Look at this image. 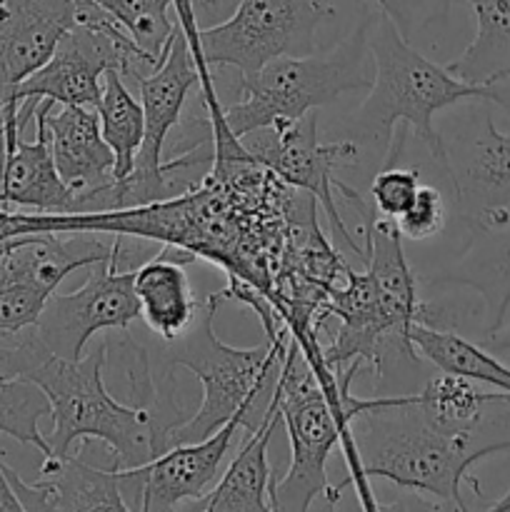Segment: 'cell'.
I'll return each mask as SVG.
<instances>
[{
  "label": "cell",
  "mask_w": 510,
  "mask_h": 512,
  "mask_svg": "<svg viewBox=\"0 0 510 512\" xmlns=\"http://www.w3.org/2000/svg\"><path fill=\"white\" fill-rule=\"evenodd\" d=\"M108 345L100 343L78 360L50 353L35 325L0 335V375L38 385L50 403L48 458L70 455L75 443L100 440L113 455V468L143 465L168 450V423L148 405H123L103 380Z\"/></svg>",
  "instance_id": "obj_1"
},
{
  "label": "cell",
  "mask_w": 510,
  "mask_h": 512,
  "mask_svg": "<svg viewBox=\"0 0 510 512\" xmlns=\"http://www.w3.org/2000/svg\"><path fill=\"white\" fill-rule=\"evenodd\" d=\"M355 463H358L360 503L378 510L368 493L370 478H383L400 490L430 495L440 508L468 510L463 483L480 495L470 468L483 458L510 453V438H485V428L473 433H448L430 423L418 405V393L388 395L383 405L368 408L350 423Z\"/></svg>",
  "instance_id": "obj_2"
},
{
  "label": "cell",
  "mask_w": 510,
  "mask_h": 512,
  "mask_svg": "<svg viewBox=\"0 0 510 512\" xmlns=\"http://www.w3.org/2000/svg\"><path fill=\"white\" fill-rule=\"evenodd\" d=\"M368 268L348 270L343 283L330 290L323 325L338 320V333L320 345L323 363L343 370L353 360L385 373L388 360H415L410 325L420 323L425 303L418 298V280L403 250V235L393 218H370L363 230Z\"/></svg>",
  "instance_id": "obj_3"
},
{
  "label": "cell",
  "mask_w": 510,
  "mask_h": 512,
  "mask_svg": "<svg viewBox=\"0 0 510 512\" xmlns=\"http://www.w3.org/2000/svg\"><path fill=\"white\" fill-rule=\"evenodd\" d=\"M220 303V290L210 293L188 330L168 343V363L190 370L203 385L198 413L168 430V448L208 438L233 418L240 420L245 433H253L278 390L290 330L283 328L255 348H233L213 330Z\"/></svg>",
  "instance_id": "obj_4"
},
{
  "label": "cell",
  "mask_w": 510,
  "mask_h": 512,
  "mask_svg": "<svg viewBox=\"0 0 510 512\" xmlns=\"http://www.w3.org/2000/svg\"><path fill=\"white\" fill-rule=\"evenodd\" d=\"M368 48L375 78L353 128L358 138L380 145L383 158L398 123H408L415 130L438 165L443 158V135L435 130L433 118L440 110L465 100H488L510 113V83L475 85L455 78L445 65L423 58L385 13L370 15Z\"/></svg>",
  "instance_id": "obj_5"
},
{
  "label": "cell",
  "mask_w": 510,
  "mask_h": 512,
  "mask_svg": "<svg viewBox=\"0 0 510 512\" xmlns=\"http://www.w3.org/2000/svg\"><path fill=\"white\" fill-rule=\"evenodd\" d=\"M278 408L293 458L283 480H273V510L305 512L318 495L335 505L340 490L358 483L350 423L340 413V405L328 398L313 365L293 338L278 380Z\"/></svg>",
  "instance_id": "obj_6"
},
{
  "label": "cell",
  "mask_w": 510,
  "mask_h": 512,
  "mask_svg": "<svg viewBox=\"0 0 510 512\" xmlns=\"http://www.w3.org/2000/svg\"><path fill=\"white\" fill-rule=\"evenodd\" d=\"M368 28L365 18L328 50L308 55H280L253 75L240 78V100L210 118L213 128H228L235 138L260 128L295 120L335 103L340 95L370 88Z\"/></svg>",
  "instance_id": "obj_7"
},
{
  "label": "cell",
  "mask_w": 510,
  "mask_h": 512,
  "mask_svg": "<svg viewBox=\"0 0 510 512\" xmlns=\"http://www.w3.org/2000/svg\"><path fill=\"white\" fill-rule=\"evenodd\" d=\"M333 10V0H240L228 20L198 30L190 50L203 103H218L213 68H235L245 78L280 55L315 53L318 30Z\"/></svg>",
  "instance_id": "obj_8"
},
{
  "label": "cell",
  "mask_w": 510,
  "mask_h": 512,
  "mask_svg": "<svg viewBox=\"0 0 510 512\" xmlns=\"http://www.w3.org/2000/svg\"><path fill=\"white\" fill-rule=\"evenodd\" d=\"M125 235H115L113 255L88 265V278L73 293H50L35 330L53 355L78 360L90 338L103 330L125 333L140 318L135 298V268H123Z\"/></svg>",
  "instance_id": "obj_9"
},
{
  "label": "cell",
  "mask_w": 510,
  "mask_h": 512,
  "mask_svg": "<svg viewBox=\"0 0 510 512\" xmlns=\"http://www.w3.org/2000/svg\"><path fill=\"white\" fill-rule=\"evenodd\" d=\"M240 140H243L245 150L258 163L273 170L285 185L313 195L323 213L328 215L333 233H338L363 263L368 260V253L358 248L338 205H335V185H338L335 173L340 168L358 163V143H353V140L320 143L318 113L315 110L295 120H280L270 128H260L255 133L243 135Z\"/></svg>",
  "instance_id": "obj_10"
},
{
  "label": "cell",
  "mask_w": 510,
  "mask_h": 512,
  "mask_svg": "<svg viewBox=\"0 0 510 512\" xmlns=\"http://www.w3.org/2000/svg\"><path fill=\"white\" fill-rule=\"evenodd\" d=\"M438 168L448 178L460 218L510 220V135L495 128L490 110L478 108L453 135H443Z\"/></svg>",
  "instance_id": "obj_11"
},
{
  "label": "cell",
  "mask_w": 510,
  "mask_h": 512,
  "mask_svg": "<svg viewBox=\"0 0 510 512\" xmlns=\"http://www.w3.org/2000/svg\"><path fill=\"white\" fill-rule=\"evenodd\" d=\"M240 428V420L233 418L208 438L170 445L148 463L118 468L120 493L128 508L140 512H163L178 505L185 508L190 500L208 493Z\"/></svg>",
  "instance_id": "obj_12"
},
{
  "label": "cell",
  "mask_w": 510,
  "mask_h": 512,
  "mask_svg": "<svg viewBox=\"0 0 510 512\" xmlns=\"http://www.w3.org/2000/svg\"><path fill=\"white\" fill-rule=\"evenodd\" d=\"M50 100L35 105V140H23L18 123L20 100L10 103L3 120V160H0V208L25 213H75V193L60 178L45 125Z\"/></svg>",
  "instance_id": "obj_13"
},
{
  "label": "cell",
  "mask_w": 510,
  "mask_h": 512,
  "mask_svg": "<svg viewBox=\"0 0 510 512\" xmlns=\"http://www.w3.org/2000/svg\"><path fill=\"white\" fill-rule=\"evenodd\" d=\"M80 20L75 0H3L0 15V128L15 90L48 63L60 38Z\"/></svg>",
  "instance_id": "obj_14"
},
{
  "label": "cell",
  "mask_w": 510,
  "mask_h": 512,
  "mask_svg": "<svg viewBox=\"0 0 510 512\" xmlns=\"http://www.w3.org/2000/svg\"><path fill=\"white\" fill-rule=\"evenodd\" d=\"M468 223V240L450 263L428 273V283L468 288L483 300V338L503 325L510 308V220Z\"/></svg>",
  "instance_id": "obj_15"
},
{
  "label": "cell",
  "mask_w": 510,
  "mask_h": 512,
  "mask_svg": "<svg viewBox=\"0 0 510 512\" xmlns=\"http://www.w3.org/2000/svg\"><path fill=\"white\" fill-rule=\"evenodd\" d=\"M3 473L20 510H130L120 493L118 468H93L73 453L63 458H43L40 480L35 483H25L5 460Z\"/></svg>",
  "instance_id": "obj_16"
},
{
  "label": "cell",
  "mask_w": 510,
  "mask_h": 512,
  "mask_svg": "<svg viewBox=\"0 0 510 512\" xmlns=\"http://www.w3.org/2000/svg\"><path fill=\"white\" fill-rule=\"evenodd\" d=\"M50 150L60 178L75 195L103 188L113 178L115 155L100 133L98 110L88 105H60L45 110Z\"/></svg>",
  "instance_id": "obj_17"
},
{
  "label": "cell",
  "mask_w": 510,
  "mask_h": 512,
  "mask_svg": "<svg viewBox=\"0 0 510 512\" xmlns=\"http://www.w3.org/2000/svg\"><path fill=\"white\" fill-rule=\"evenodd\" d=\"M280 423L278 390L270 403L268 413L263 415L258 428L248 433V440L230 460L223 478L215 483L213 490L190 500L183 510L198 512H270V488H273V470L268 463V445L273 440L275 425Z\"/></svg>",
  "instance_id": "obj_18"
},
{
  "label": "cell",
  "mask_w": 510,
  "mask_h": 512,
  "mask_svg": "<svg viewBox=\"0 0 510 512\" xmlns=\"http://www.w3.org/2000/svg\"><path fill=\"white\" fill-rule=\"evenodd\" d=\"M193 260V255L185 250L163 245L153 260L135 268V298L140 305V318L165 343L180 338L200 308L185 273V265Z\"/></svg>",
  "instance_id": "obj_19"
},
{
  "label": "cell",
  "mask_w": 510,
  "mask_h": 512,
  "mask_svg": "<svg viewBox=\"0 0 510 512\" xmlns=\"http://www.w3.org/2000/svg\"><path fill=\"white\" fill-rule=\"evenodd\" d=\"M475 15V38L445 68L475 85L510 83V0H465Z\"/></svg>",
  "instance_id": "obj_20"
},
{
  "label": "cell",
  "mask_w": 510,
  "mask_h": 512,
  "mask_svg": "<svg viewBox=\"0 0 510 512\" xmlns=\"http://www.w3.org/2000/svg\"><path fill=\"white\" fill-rule=\"evenodd\" d=\"M408 335L415 353L423 355L440 373L460 375V378L510 393V368L500 363L485 345L470 343L468 338L450 328L425 323L410 325Z\"/></svg>",
  "instance_id": "obj_21"
},
{
  "label": "cell",
  "mask_w": 510,
  "mask_h": 512,
  "mask_svg": "<svg viewBox=\"0 0 510 512\" xmlns=\"http://www.w3.org/2000/svg\"><path fill=\"white\" fill-rule=\"evenodd\" d=\"M510 393L480 390L475 380L440 373L418 390V405L425 418L448 433H473L485 428V415L495 405H508Z\"/></svg>",
  "instance_id": "obj_22"
},
{
  "label": "cell",
  "mask_w": 510,
  "mask_h": 512,
  "mask_svg": "<svg viewBox=\"0 0 510 512\" xmlns=\"http://www.w3.org/2000/svg\"><path fill=\"white\" fill-rule=\"evenodd\" d=\"M100 133L115 155L113 178L120 180L133 170L135 155L143 145L145 113L140 100L130 93L128 83L118 70H108L103 78V93L98 103Z\"/></svg>",
  "instance_id": "obj_23"
},
{
  "label": "cell",
  "mask_w": 510,
  "mask_h": 512,
  "mask_svg": "<svg viewBox=\"0 0 510 512\" xmlns=\"http://www.w3.org/2000/svg\"><path fill=\"white\" fill-rule=\"evenodd\" d=\"M93 3L133 38L153 68L163 60L178 30V23L170 20L173 0H93Z\"/></svg>",
  "instance_id": "obj_24"
},
{
  "label": "cell",
  "mask_w": 510,
  "mask_h": 512,
  "mask_svg": "<svg viewBox=\"0 0 510 512\" xmlns=\"http://www.w3.org/2000/svg\"><path fill=\"white\" fill-rule=\"evenodd\" d=\"M45 415H50V403L38 385L25 378L0 375V433L23 445H33L43 458H48V438L38 428Z\"/></svg>",
  "instance_id": "obj_25"
},
{
  "label": "cell",
  "mask_w": 510,
  "mask_h": 512,
  "mask_svg": "<svg viewBox=\"0 0 510 512\" xmlns=\"http://www.w3.org/2000/svg\"><path fill=\"white\" fill-rule=\"evenodd\" d=\"M445 220H448V205H445L443 193L433 185H420L413 203L408 205L405 213L395 218V223H398L400 235L405 240L420 243V240L438 235L445 228Z\"/></svg>",
  "instance_id": "obj_26"
},
{
  "label": "cell",
  "mask_w": 510,
  "mask_h": 512,
  "mask_svg": "<svg viewBox=\"0 0 510 512\" xmlns=\"http://www.w3.org/2000/svg\"><path fill=\"white\" fill-rule=\"evenodd\" d=\"M420 188V170L415 168H398V165H388L380 168L370 183V198H373L375 210L385 218H398L400 213L408 210L413 203L415 193Z\"/></svg>",
  "instance_id": "obj_27"
},
{
  "label": "cell",
  "mask_w": 510,
  "mask_h": 512,
  "mask_svg": "<svg viewBox=\"0 0 510 512\" xmlns=\"http://www.w3.org/2000/svg\"><path fill=\"white\" fill-rule=\"evenodd\" d=\"M375 3H378L380 13L393 20L405 40H410L423 25L438 18L433 0H375Z\"/></svg>",
  "instance_id": "obj_28"
},
{
  "label": "cell",
  "mask_w": 510,
  "mask_h": 512,
  "mask_svg": "<svg viewBox=\"0 0 510 512\" xmlns=\"http://www.w3.org/2000/svg\"><path fill=\"white\" fill-rule=\"evenodd\" d=\"M188 3L190 10H193L195 25H198V30H203L228 20L235 13L240 0H188Z\"/></svg>",
  "instance_id": "obj_29"
},
{
  "label": "cell",
  "mask_w": 510,
  "mask_h": 512,
  "mask_svg": "<svg viewBox=\"0 0 510 512\" xmlns=\"http://www.w3.org/2000/svg\"><path fill=\"white\" fill-rule=\"evenodd\" d=\"M510 313V308H508ZM483 345L488 350H493V353H510V320L508 315H505L503 325H500L495 333H490L488 338H483Z\"/></svg>",
  "instance_id": "obj_30"
},
{
  "label": "cell",
  "mask_w": 510,
  "mask_h": 512,
  "mask_svg": "<svg viewBox=\"0 0 510 512\" xmlns=\"http://www.w3.org/2000/svg\"><path fill=\"white\" fill-rule=\"evenodd\" d=\"M0 510H20L18 498H15L13 490H10L8 478H5L3 473V460H0Z\"/></svg>",
  "instance_id": "obj_31"
},
{
  "label": "cell",
  "mask_w": 510,
  "mask_h": 512,
  "mask_svg": "<svg viewBox=\"0 0 510 512\" xmlns=\"http://www.w3.org/2000/svg\"><path fill=\"white\" fill-rule=\"evenodd\" d=\"M488 510H495V512H505V510H510V490H508V493H505L503 498H500V500H495V503H490V505H488Z\"/></svg>",
  "instance_id": "obj_32"
},
{
  "label": "cell",
  "mask_w": 510,
  "mask_h": 512,
  "mask_svg": "<svg viewBox=\"0 0 510 512\" xmlns=\"http://www.w3.org/2000/svg\"><path fill=\"white\" fill-rule=\"evenodd\" d=\"M450 3H453V0H433V5H435V15H438V18H443V15L448 13Z\"/></svg>",
  "instance_id": "obj_33"
},
{
  "label": "cell",
  "mask_w": 510,
  "mask_h": 512,
  "mask_svg": "<svg viewBox=\"0 0 510 512\" xmlns=\"http://www.w3.org/2000/svg\"><path fill=\"white\" fill-rule=\"evenodd\" d=\"M0 15H3V0H0Z\"/></svg>",
  "instance_id": "obj_34"
}]
</instances>
